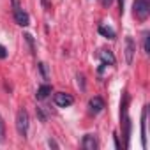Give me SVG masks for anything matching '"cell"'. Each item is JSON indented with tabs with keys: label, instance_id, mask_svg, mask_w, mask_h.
Segmentation results:
<instances>
[{
	"label": "cell",
	"instance_id": "1",
	"mask_svg": "<svg viewBox=\"0 0 150 150\" xmlns=\"http://www.w3.org/2000/svg\"><path fill=\"white\" fill-rule=\"evenodd\" d=\"M132 14L136 16V20L139 21H145L150 14V4L148 0H134L132 4Z\"/></svg>",
	"mask_w": 150,
	"mask_h": 150
},
{
	"label": "cell",
	"instance_id": "2",
	"mask_svg": "<svg viewBox=\"0 0 150 150\" xmlns=\"http://www.w3.org/2000/svg\"><path fill=\"white\" fill-rule=\"evenodd\" d=\"M28 113L25 110H20L18 115H16V129H18V134L21 138H27V132H28Z\"/></svg>",
	"mask_w": 150,
	"mask_h": 150
},
{
	"label": "cell",
	"instance_id": "3",
	"mask_svg": "<svg viewBox=\"0 0 150 150\" xmlns=\"http://www.w3.org/2000/svg\"><path fill=\"white\" fill-rule=\"evenodd\" d=\"M134 51H136V44H134L132 37H125V62H127V65L132 64Z\"/></svg>",
	"mask_w": 150,
	"mask_h": 150
},
{
	"label": "cell",
	"instance_id": "4",
	"mask_svg": "<svg viewBox=\"0 0 150 150\" xmlns=\"http://www.w3.org/2000/svg\"><path fill=\"white\" fill-rule=\"evenodd\" d=\"M72 103H74L72 96H69V94H64V92H58V94H55V104H57V106H60V108H67V106H71Z\"/></svg>",
	"mask_w": 150,
	"mask_h": 150
},
{
	"label": "cell",
	"instance_id": "5",
	"mask_svg": "<svg viewBox=\"0 0 150 150\" xmlns=\"http://www.w3.org/2000/svg\"><path fill=\"white\" fill-rule=\"evenodd\" d=\"M14 20H16V23L20 27H28V23H30V16L21 7L20 9H14Z\"/></svg>",
	"mask_w": 150,
	"mask_h": 150
},
{
	"label": "cell",
	"instance_id": "6",
	"mask_svg": "<svg viewBox=\"0 0 150 150\" xmlns=\"http://www.w3.org/2000/svg\"><path fill=\"white\" fill-rule=\"evenodd\" d=\"M146 115H148V106H145L141 113V145L143 148H146Z\"/></svg>",
	"mask_w": 150,
	"mask_h": 150
},
{
	"label": "cell",
	"instance_id": "7",
	"mask_svg": "<svg viewBox=\"0 0 150 150\" xmlns=\"http://www.w3.org/2000/svg\"><path fill=\"white\" fill-rule=\"evenodd\" d=\"M97 57L103 60V64H110V65H113L115 64V57H113V53L111 51H106V50H99L97 51Z\"/></svg>",
	"mask_w": 150,
	"mask_h": 150
},
{
	"label": "cell",
	"instance_id": "8",
	"mask_svg": "<svg viewBox=\"0 0 150 150\" xmlns=\"http://www.w3.org/2000/svg\"><path fill=\"white\" fill-rule=\"evenodd\" d=\"M81 146H83L85 150H96V148H97V139H96L92 134H87V136L83 138V141H81Z\"/></svg>",
	"mask_w": 150,
	"mask_h": 150
},
{
	"label": "cell",
	"instance_id": "9",
	"mask_svg": "<svg viewBox=\"0 0 150 150\" xmlns=\"http://www.w3.org/2000/svg\"><path fill=\"white\" fill-rule=\"evenodd\" d=\"M103 108H104V101L101 97H92L90 99V111L92 113H99V111H103Z\"/></svg>",
	"mask_w": 150,
	"mask_h": 150
},
{
	"label": "cell",
	"instance_id": "10",
	"mask_svg": "<svg viewBox=\"0 0 150 150\" xmlns=\"http://www.w3.org/2000/svg\"><path fill=\"white\" fill-rule=\"evenodd\" d=\"M99 34L104 35L106 39H115V30L110 28V27H106V25H101L99 27Z\"/></svg>",
	"mask_w": 150,
	"mask_h": 150
},
{
	"label": "cell",
	"instance_id": "11",
	"mask_svg": "<svg viewBox=\"0 0 150 150\" xmlns=\"http://www.w3.org/2000/svg\"><path fill=\"white\" fill-rule=\"evenodd\" d=\"M50 94H51V87L50 85H42V87H39L35 96H37V99H46Z\"/></svg>",
	"mask_w": 150,
	"mask_h": 150
},
{
	"label": "cell",
	"instance_id": "12",
	"mask_svg": "<svg viewBox=\"0 0 150 150\" xmlns=\"http://www.w3.org/2000/svg\"><path fill=\"white\" fill-rule=\"evenodd\" d=\"M6 141V124L2 120V117H0V143Z\"/></svg>",
	"mask_w": 150,
	"mask_h": 150
},
{
	"label": "cell",
	"instance_id": "13",
	"mask_svg": "<svg viewBox=\"0 0 150 150\" xmlns=\"http://www.w3.org/2000/svg\"><path fill=\"white\" fill-rule=\"evenodd\" d=\"M143 37H145V42H143V46H145V53H150V48H148V32H145Z\"/></svg>",
	"mask_w": 150,
	"mask_h": 150
},
{
	"label": "cell",
	"instance_id": "14",
	"mask_svg": "<svg viewBox=\"0 0 150 150\" xmlns=\"http://www.w3.org/2000/svg\"><path fill=\"white\" fill-rule=\"evenodd\" d=\"M23 37H25V41H27V42L30 44V50L34 51V41H32V35H30V34H25Z\"/></svg>",
	"mask_w": 150,
	"mask_h": 150
},
{
	"label": "cell",
	"instance_id": "15",
	"mask_svg": "<svg viewBox=\"0 0 150 150\" xmlns=\"http://www.w3.org/2000/svg\"><path fill=\"white\" fill-rule=\"evenodd\" d=\"M7 57V50H6V46H2V44H0V60H2V58H6Z\"/></svg>",
	"mask_w": 150,
	"mask_h": 150
},
{
	"label": "cell",
	"instance_id": "16",
	"mask_svg": "<svg viewBox=\"0 0 150 150\" xmlns=\"http://www.w3.org/2000/svg\"><path fill=\"white\" fill-rule=\"evenodd\" d=\"M39 67H41V72H42V76H44V78H48V71H46V64H39Z\"/></svg>",
	"mask_w": 150,
	"mask_h": 150
},
{
	"label": "cell",
	"instance_id": "17",
	"mask_svg": "<svg viewBox=\"0 0 150 150\" xmlns=\"http://www.w3.org/2000/svg\"><path fill=\"white\" fill-rule=\"evenodd\" d=\"M48 145H50V146H53V148H58V143H57L55 139H48Z\"/></svg>",
	"mask_w": 150,
	"mask_h": 150
},
{
	"label": "cell",
	"instance_id": "18",
	"mask_svg": "<svg viewBox=\"0 0 150 150\" xmlns=\"http://www.w3.org/2000/svg\"><path fill=\"white\" fill-rule=\"evenodd\" d=\"M118 6H120V13H124V0H118Z\"/></svg>",
	"mask_w": 150,
	"mask_h": 150
},
{
	"label": "cell",
	"instance_id": "19",
	"mask_svg": "<svg viewBox=\"0 0 150 150\" xmlns=\"http://www.w3.org/2000/svg\"><path fill=\"white\" fill-rule=\"evenodd\" d=\"M115 146H117V148H120V143H118V138H117V136H115Z\"/></svg>",
	"mask_w": 150,
	"mask_h": 150
},
{
	"label": "cell",
	"instance_id": "20",
	"mask_svg": "<svg viewBox=\"0 0 150 150\" xmlns=\"http://www.w3.org/2000/svg\"><path fill=\"white\" fill-rule=\"evenodd\" d=\"M110 2H111V0H103V4H104V6H108Z\"/></svg>",
	"mask_w": 150,
	"mask_h": 150
},
{
	"label": "cell",
	"instance_id": "21",
	"mask_svg": "<svg viewBox=\"0 0 150 150\" xmlns=\"http://www.w3.org/2000/svg\"><path fill=\"white\" fill-rule=\"evenodd\" d=\"M42 4H46V0H42Z\"/></svg>",
	"mask_w": 150,
	"mask_h": 150
}]
</instances>
